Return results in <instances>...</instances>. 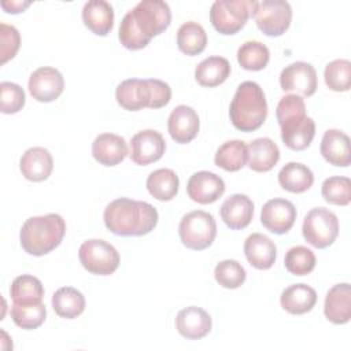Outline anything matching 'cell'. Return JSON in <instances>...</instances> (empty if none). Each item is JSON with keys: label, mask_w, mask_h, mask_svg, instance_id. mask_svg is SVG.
Here are the masks:
<instances>
[{"label": "cell", "mask_w": 351, "mask_h": 351, "mask_svg": "<svg viewBox=\"0 0 351 351\" xmlns=\"http://www.w3.org/2000/svg\"><path fill=\"white\" fill-rule=\"evenodd\" d=\"M170 23L171 11L167 3L162 0H143L122 18L118 38L126 49L137 51L145 48Z\"/></svg>", "instance_id": "6da1fadb"}, {"label": "cell", "mask_w": 351, "mask_h": 351, "mask_svg": "<svg viewBox=\"0 0 351 351\" xmlns=\"http://www.w3.org/2000/svg\"><path fill=\"white\" fill-rule=\"evenodd\" d=\"M106 228L117 236H144L158 223L156 208L140 200L119 197L112 200L104 208L103 214Z\"/></svg>", "instance_id": "7a4b0ae2"}, {"label": "cell", "mask_w": 351, "mask_h": 351, "mask_svg": "<svg viewBox=\"0 0 351 351\" xmlns=\"http://www.w3.org/2000/svg\"><path fill=\"white\" fill-rule=\"evenodd\" d=\"M66 222L59 214L27 218L19 232L21 245L29 255L43 256L53 251L63 240Z\"/></svg>", "instance_id": "3957f363"}, {"label": "cell", "mask_w": 351, "mask_h": 351, "mask_svg": "<svg viewBox=\"0 0 351 351\" xmlns=\"http://www.w3.org/2000/svg\"><path fill=\"white\" fill-rule=\"evenodd\" d=\"M115 99L128 111H138L145 107L156 110L169 104L171 88L167 82L156 78H129L117 86Z\"/></svg>", "instance_id": "277c9868"}, {"label": "cell", "mask_w": 351, "mask_h": 351, "mask_svg": "<svg viewBox=\"0 0 351 351\" xmlns=\"http://www.w3.org/2000/svg\"><path fill=\"white\" fill-rule=\"evenodd\" d=\"M232 125L241 132L259 129L267 117V103L262 88L254 81H244L237 86L229 107Z\"/></svg>", "instance_id": "5b68a950"}, {"label": "cell", "mask_w": 351, "mask_h": 351, "mask_svg": "<svg viewBox=\"0 0 351 351\" xmlns=\"http://www.w3.org/2000/svg\"><path fill=\"white\" fill-rule=\"evenodd\" d=\"M255 5V0H217L210 8V22L221 34H236L252 16Z\"/></svg>", "instance_id": "8992f818"}, {"label": "cell", "mask_w": 351, "mask_h": 351, "mask_svg": "<svg viewBox=\"0 0 351 351\" xmlns=\"http://www.w3.org/2000/svg\"><path fill=\"white\" fill-rule=\"evenodd\" d=\"M181 243L195 251H202L213 244L217 236V222L214 217L203 210L185 214L178 225Z\"/></svg>", "instance_id": "52a82bcc"}, {"label": "cell", "mask_w": 351, "mask_h": 351, "mask_svg": "<svg viewBox=\"0 0 351 351\" xmlns=\"http://www.w3.org/2000/svg\"><path fill=\"white\" fill-rule=\"evenodd\" d=\"M304 240L315 248H326L332 245L339 234V219L335 213L325 207L311 208L302 225Z\"/></svg>", "instance_id": "ba28073f"}, {"label": "cell", "mask_w": 351, "mask_h": 351, "mask_svg": "<svg viewBox=\"0 0 351 351\" xmlns=\"http://www.w3.org/2000/svg\"><path fill=\"white\" fill-rule=\"evenodd\" d=\"M78 258L82 267L96 276L112 274L121 262L117 248L99 239L84 241L78 250Z\"/></svg>", "instance_id": "9c48e42d"}, {"label": "cell", "mask_w": 351, "mask_h": 351, "mask_svg": "<svg viewBox=\"0 0 351 351\" xmlns=\"http://www.w3.org/2000/svg\"><path fill=\"white\" fill-rule=\"evenodd\" d=\"M258 29L269 37L284 34L292 21V8L284 0L256 1L252 12Z\"/></svg>", "instance_id": "30bf717a"}, {"label": "cell", "mask_w": 351, "mask_h": 351, "mask_svg": "<svg viewBox=\"0 0 351 351\" xmlns=\"http://www.w3.org/2000/svg\"><path fill=\"white\" fill-rule=\"evenodd\" d=\"M280 85L284 92H296L300 96L310 97L318 86L317 71L307 62H293L282 69L280 74Z\"/></svg>", "instance_id": "8fae6325"}, {"label": "cell", "mask_w": 351, "mask_h": 351, "mask_svg": "<svg viewBox=\"0 0 351 351\" xmlns=\"http://www.w3.org/2000/svg\"><path fill=\"white\" fill-rule=\"evenodd\" d=\"M27 88L33 99L41 103H49L62 95L64 80L58 69L44 66L30 74Z\"/></svg>", "instance_id": "7c38bea8"}, {"label": "cell", "mask_w": 351, "mask_h": 351, "mask_svg": "<svg viewBox=\"0 0 351 351\" xmlns=\"http://www.w3.org/2000/svg\"><path fill=\"white\" fill-rule=\"evenodd\" d=\"M166 151V141L163 136L154 130L145 129L137 132L130 140V159L140 166H147L158 162Z\"/></svg>", "instance_id": "4fadbf2b"}, {"label": "cell", "mask_w": 351, "mask_h": 351, "mask_svg": "<svg viewBox=\"0 0 351 351\" xmlns=\"http://www.w3.org/2000/svg\"><path fill=\"white\" fill-rule=\"evenodd\" d=\"M296 219V208L292 202L281 197L267 200L261 211L262 225L274 234H284L291 230Z\"/></svg>", "instance_id": "5bb4252c"}, {"label": "cell", "mask_w": 351, "mask_h": 351, "mask_svg": "<svg viewBox=\"0 0 351 351\" xmlns=\"http://www.w3.org/2000/svg\"><path fill=\"white\" fill-rule=\"evenodd\" d=\"M186 192L191 200L199 204H210L217 202L223 195L225 182L215 173L203 170L189 177Z\"/></svg>", "instance_id": "9a60e30c"}, {"label": "cell", "mask_w": 351, "mask_h": 351, "mask_svg": "<svg viewBox=\"0 0 351 351\" xmlns=\"http://www.w3.org/2000/svg\"><path fill=\"white\" fill-rule=\"evenodd\" d=\"M200 121L197 112L185 104L177 106L169 115L167 129L170 137L178 144L191 143L199 133Z\"/></svg>", "instance_id": "2e32d148"}, {"label": "cell", "mask_w": 351, "mask_h": 351, "mask_svg": "<svg viewBox=\"0 0 351 351\" xmlns=\"http://www.w3.org/2000/svg\"><path fill=\"white\" fill-rule=\"evenodd\" d=\"M213 326L210 314L197 306H189L178 311L176 317L177 332L188 340H200L206 337Z\"/></svg>", "instance_id": "e0dca14e"}, {"label": "cell", "mask_w": 351, "mask_h": 351, "mask_svg": "<svg viewBox=\"0 0 351 351\" xmlns=\"http://www.w3.org/2000/svg\"><path fill=\"white\" fill-rule=\"evenodd\" d=\"M219 214L228 228L240 230L251 223L254 217V203L247 195L234 193L222 203Z\"/></svg>", "instance_id": "ac0fdd59"}, {"label": "cell", "mask_w": 351, "mask_h": 351, "mask_svg": "<svg viewBox=\"0 0 351 351\" xmlns=\"http://www.w3.org/2000/svg\"><path fill=\"white\" fill-rule=\"evenodd\" d=\"M324 314L335 325H343L351 319V287L348 282L336 284L328 291Z\"/></svg>", "instance_id": "d6986e66"}, {"label": "cell", "mask_w": 351, "mask_h": 351, "mask_svg": "<svg viewBox=\"0 0 351 351\" xmlns=\"http://www.w3.org/2000/svg\"><path fill=\"white\" fill-rule=\"evenodd\" d=\"M92 155L103 166H117L126 158L128 145L118 134L101 133L92 143Z\"/></svg>", "instance_id": "ffe728a7"}, {"label": "cell", "mask_w": 351, "mask_h": 351, "mask_svg": "<svg viewBox=\"0 0 351 351\" xmlns=\"http://www.w3.org/2000/svg\"><path fill=\"white\" fill-rule=\"evenodd\" d=\"M22 176L33 182L47 180L53 169V159L51 152L43 147H32L25 151L19 160Z\"/></svg>", "instance_id": "44dd1931"}, {"label": "cell", "mask_w": 351, "mask_h": 351, "mask_svg": "<svg viewBox=\"0 0 351 351\" xmlns=\"http://www.w3.org/2000/svg\"><path fill=\"white\" fill-rule=\"evenodd\" d=\"M319 152L328 163L337 167H347L351 163L350 137L339 129H329L322 136Z\"/></svg>", "instance_id": "7402d4cb"}, {"label": "cell", "mask_w": 351, "mask_h": 351, "mask_svg": "<svg viewBox=\"0 0 351 351\" xmlns=\"http://www.w3.org/2000/svg\"><path fill=\"white\" fill-rule=\"evenodd\" d=\"M244 255L248 263L258 270L270 269L277 258L276 244L262 233H252L245 239Z\"/></svg>", "instance_id": "603a6c76"}, {"label": "cell", "mask_w": 351, "mask_h": 351, "mask_svg": "<svg viewBox=\"0 0 351 351\" xmlns=\"http://www.w3.org/2000/svg\"><path fill=\"white\" fill-rule=\"evenodd\" d=\"M280 160V149L269 137H259L247 145V165L256 173L270 171Z\"/></svg>", "instance_id": "cb8c5ba5"}, {"label": "cell", "mask_w": 351, "mask_h": 351, "mask_svg": "<svg viewBox=\"0 0 351 351\" xmlns=\"http://www.w3.org/2000/svg\"><path fill=\"white\" fill-rule=\"evenodd\" d=\"M280 128L282 143L293 151L306 149L315 136V123L307 115L288 121Z\"/></svg>", "instance_id": "d4e9b609"}, {"label": "cell", "mask_w": 351, "mask_h": 351, "mask_svg": "<svg viewBox=\"0 0 351 351\" xmlns=\"http://www.w3.org/2000/svg\"><path fill=\"white\" fill-rule=\"evenodd\" d=\"M82 21L96 36H107L114 26L112 5L104 0H90L82 8Z\"/></svg>", "instance_id": "484cf974"}, {"label": "cell", "mask_w": 351, "mask_h": 351, "mask_svg": "<svg viewBox=\"0 0 351 351\" xmlns=\"http://www.w3.org/2000/svg\"><path fill=\"white\" fill-rule=\"evenodd\" d=\"M281 307L293 315H302L313 310L317 303V292L307 284H292L281 292Z\"/></svg>", "instance_id": "4316f807"}, {"label": "cell", "mask_w": 351, "mask_h": 351, "mask_svg": "<svg viewBox=\"0 0 351 351\" xmlns=\"http://www.w3.org/2000/svg\"><path fill=\"white\" fill-rule=\"evenodd\" d=\"M230 75V63L222 56H208L195 69V80L199 85L214 88L223 84Z\"/></svg>", "instance_id": "83f0119b"}, {"label": "cell", "mask_w": 351, "mask_h": 351, "mask_svg": "<svg viewBox=\"0 0 351 351\" xmlns=\"http://www.w3.org/2000/svg\"><path fill=\"white\" fill-rule=\"evenodd\" d=\"M314 182L313 171L303 163L289 162L278 173V184L292 193H303Z\"/></svg>", "instance_id": "f1b7e54d"}, {"label": "cell", "mask_w": 351, "mask_h": 351, "mask_svg": "<svg viewBox=\"0 0 351 351\" xmlns=\"http://www.w3.org/2000/svg\"><path fill=\"white\" fill-rule=\"evenodd\" d=\"M52 307L59 317L73 319L84 313L85 298L73 287H62L52 296Z\"/></svg>", "instance_id": "f546056e"}, {"label": "cell", "mask_w": 351, "mask_h": 351, "mask_svg": "<svg viewBox=\"0 0 351 351\" xmlns=\"http://www.w3.org/2000/svg\"><path fill=\"white\" fill-rule=\"evenodd\" d=\"M180 186L178 176L171 169L154 170L147 178V189L156 200L169 202L176 197Z\"/></svg>", "instance_id": "4dcf8cb0"}, {"label": "cell", "mask_w": 351, "mask_h": 351, "mask_svg": "<svg viewBox=\"0 0 351 351\" xmlns=\"http://www.w3.org/2000/svg\"><path fill=\"white\" fill-rule=\"evenodd\" d=\"M177 45L178 49L188 56L202 53L207 45V33L204 27L193 21L182 23L177 32Z\"/></svg>", "instance_id": "1f68e13d"}, {"label": "cell", "mask_w": 351, "mask_h": 351, "mask_svg": "<svg viewBox=\"0 0 351 351\" xmlns=\"http://www.w3.org/2000/svg\"><path fill=\"white\" fill-rule=\"evenodd\" d=\"M10 296L14 304L41 303L44 296V287L37 277L30 274H22L12 281L10 288Z\"/></svg>", "instance_id": "d6a6232c"}, {"label": "cell", "mask_w": 351, "mask_h": 351, "mask_svg": "<svg viewBox=\"0 0 351 351\" xmlns=\"http://www.w3.org/2000/svg\"><path fill=\"white\" fill-rule=\"evenodd\" d=\"M214 162L226 171H239L247 162V145L241 140H229L215 152Z\"/></svg>", "instance_id": "836d02e7"}, {"label": "cell", "mask_w": 351, "mask_h": 351, "mask_svg": "<svg viewBox=\"0 0 351 351\" xmlns=\"http://www.w3.org/2000/svg\"><path fill=\"white\" fill-rule=\"evenodd\" d=\"M270 59L269 48L261 41H245L237 49L239 64L248 71L263 70Z\"/></svg>", "instance_id": "e575fe53"}, {"label": "cell", "mask_w": 351, "mask_h": 351, "mask_svg": "<svg viewBox=\"0 0 351 351\" xmlns=\"http://www.w3.org/2000/svg\"><path fill=\"white\" fill-rule=\"evenodd\" d=\"M47 317L44 303L33 304H14L11 307V318L14 324L22 329H37L41 326Z\"/></svg>", "instance_id": "d590c367"}, {"label": "cell", "mask_w": 351, "mask_h": 351, "mask_svg": "<svg viewBox=\"0 0 351 351\" xmlns=\"http://www.w3.org/2000/svg\"><path fill=\"white\" fill-rule=\"evenodd\" d=\"M325 84L330 90L347 92L351 86V63L346 59H336L326 64L324 71Z\"/></svg>", "instance_id": "8d00e7d4"}, {"label": "cell", "mask_w": 351, "mask_h": 351, "mask_svg": "<svg viewBox=\"0 0 351 351\" xmlns=\"http://www.w3.org/2000/svg\"><path fill=\"white\" fill-rule=\"evenodd\" d=\"M321 193L330 204L347 206L351 202V180L341 176L329 177L322 182Z\"/></svg>", "instance_id": "74e56055"}, {"label": "cell", "mask_w": 351, "mask_h": 351, "mask_svg": "<svg viewBox=\"0 0 351 351\" xmlns=\"http://www.w3.org/2000/svg\"><path fill=\"white\" fill-rule=\"evenodd\" d=\"M314 252L303 245H296L288 250L284 258L285 269L293 276L310 274L315 267Z\"/></svg>", "instance_id": "f35d334b"}, {"label": "cell", "mask_w": 351, "mask_h": 351, "mask_svg": "<svg viewBox=\"0 0 351 351\" xmlns=\"http://www.w3.org/2000/svg\"><path fill=\"white\" fill-rule=\"evenodd\" d=\"M214 277L221 287L226 289H236L244 284L247 273L237 261L225 259L215 266Z\"/></svg>", "instance_id": "ab89813d"}, {"label": "cell", "mask_w": 351, "mask_h": 351, "mask_svg": "<svg viewBox=\"0 0 351 351\" xmlns=\"http://www.w3.org/2000/svg\"><path fill=\"white\" fill-rule=\"evenodd\" d=\"M25 101V92L18 84L8 81L0 84V108L3 114H16L23 108Z\"/></svg>", "instance_id": "60d3db41"}, {"label": "cell", "mask_w": 351, "mask_h": 351, "mask_svg": "<svg viewBox=\"0 0 351 351\" xmlns=\"http://www.w3.org/2000/svg\"><path fill=\"white\" fill-rule=\"evenodd\" d=\"M304 115H306V104L302 96L296 93H289L280 99L276 110V117L280 126L288 121H292L295 118H300Z\"/></svg>", "instance_id": "b9f144b4"}, {"label": "cell", "mask_w": 351, "mask_h": 351, "mask_svg": "<svg viewBox=\"0 0 351 351\" xmlns=\"http://www.w3.org/2000/svg\"><path fill=\"white\" fill-rule=\"evenodd\" d=\"M0 55H1V64L7 63L8 60H11L19 47H21V34L18 32V29L12 25H7V23H0Z\"/></svg>", "instance_id": "7bdbcfd3"}, {"label": "cell", "mask_w": 351, "mask_h": 351, "mask_svg": "<svg viewBox=\"0 0 351 351\" xmlns=\"http://www.w3.org/2000/svg\"><path fill=\"white\" fill-rule=\"evenodd\" d=\"M32 3L30 1H3L1 8L8 14H19L25 8H27Z\"/></svg>", "instance_id": "ee69618b"}]
</instances>
